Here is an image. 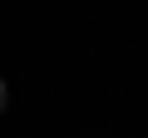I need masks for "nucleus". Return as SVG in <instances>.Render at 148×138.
<instances>
[{"mask_svg": "<svg viewBox=\"0 0 148 138\" xmlns=\"http://www.w3.org/2000/svg\"><path fill=\"white\" fill-rule=\"evenodd\" d=\"M5 99H10V94H5V79H0V113H5Z\"/></svg>", "mask_w": 148, "mask_h": 138, "instance_id": "f257e3e1", "label": "nucleus"}]
</instances>
